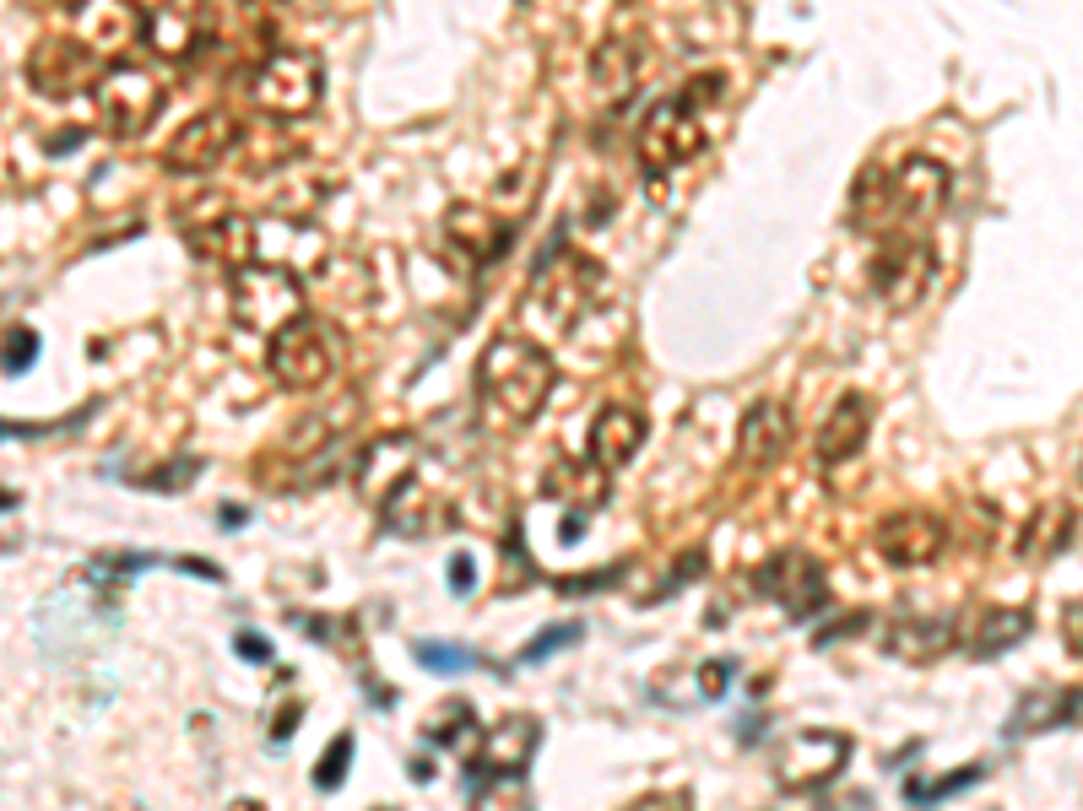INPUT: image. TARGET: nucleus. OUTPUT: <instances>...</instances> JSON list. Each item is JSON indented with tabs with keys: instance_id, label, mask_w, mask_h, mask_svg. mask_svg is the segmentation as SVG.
Segmentation results:
<instances>
[{
	"instance_id": "1",
	"label": "nucleus",
	"mask_w": 1083,
	"mask_h": 811,
	"mask_svg": "<svg viewBox=\"0 0 1083 811\" xmlns=\"http://www.w3.org/2000/svg\"><path fill=\"white\" fill-rule=\"evenodd\" d=\"M721 92H726V77L721 71H705V77H694L683 92H672L662 98L639 130H634V158L639 168L650 173V179H662L672 168H683L688 158H699L709 147V109L721 103Z\"/></svg>"
},
{
	"instance_id": "38",
	"label": "nucleus",
	"mask_w": 1083,
	"mask_h": 811,
	"mask_svg": "<svg viewBox=\"0 0 1083 811\" xmlns=\"http://www.w3.org/2000/svg\"><path fill=\"white\" fill-rule=\"evenodd\" d=\"M624 579V563H613L607 573H590V579H558V590L564 595H580V590H607V584H618Z\"/></svg>"
},
{
	"instance_id": "39",
	"label": "nucleus",
	"mask_w": 1083,
	"mask_h": 811,
	"mask_svg": "<svg viewBox=\"0 0 1083 811\" xmlns=\"http://www.w3.org/2000/svg\"><path fill=\"white\" fill-rule=\"evenodd\" d=\"M624 811H694V801H688L683 790H672V795H639V801L624 807Z\"/></svg>"
},
{
	"instance_id": "18",
	"label": "nucleus",
	"mask_w": 1083,
	"mask_h": 811,
	"mask_svg": "<svg viewBox=\"0 0 1083 811\" xmlns=\"http://www.w3.org/2000/svg\"><path fill=\"white\" fill-rule=\"evenodd\" d=\"M1056 725H1083V688H1041L1024 692L1019 709L1007 714L1002 735L1007 741H1024V735H1045Z\"/></svg>"
},
{
	"instance_id": "25",
	"label": "nucleus",
	"mask_w": 1083,
	"mask_h": 811,
	"mask_svg": "<svg viewBox=\"0 0 1083 811\" xmlns=\"http://www.w3.org/2000/svg\"><path fill=\"white\" fill-rule=\"evenodd\" d=\"M190 249H196V254H207V260H217V266L245 271V266H255V222H250V217H222V222H207V228H196V233H190Z\"/></svg>"
},
{
	"instance_id": "41",
	"label": "nucleus",
	"mask_w": 1083,
	"mask_h": 811,
	"mask_svg": "<svg viewBox=\"0 0 1083 811\" xmlns=\"http://www.w3.org/2000/svg\"><path fill=\"white\" fill-rule=\"evenodd\" d=\"M862 628H867V617L856 611V617H845V622H834V628H824V633H818V649L829 644V639H845V633H862Z\"/></svg>"
},
{
	"instance_id": "15",
	"label": "nucleus",
	"mask_w": 1083,
	"mask_h": 811,
	"mask_svg": "<svg viewBox=\"0 0 1083 811\" xmlns=\"http://www.w3.org/2000/svg\"><path fill=\"white\" fill-rule=\"evenodd\" d=\"M796 439V422H792V406L786 401H758L743 411L737 422V471L753 477V471H769Z\"/></svg>"
},
{
	"instance_id": "11",
	"label": "nucleus",
	"mask_w": 1083,
	"mask_h": 811,
	"mask_svg": "<svg viewBox=\"0 0 1083 811\" xmlns=\"http://www.w3.org/2000/svg\"><path fill=\"white\" fill-rule=\"evenodd\" d=\"M239 136H245V130H239V120H234L228 109H207V114H196L190 124H179V136H168L163 168L168 173H179V179L211 173L217 162L239 147Z\"/></svg>"
},
{
	"instance_id": "23",
	"label": "nucleus",
	"mask_w": 1083,
	"mask_h": 811,
	"mask_svg": "<svg viewBox=\"0 0 1083 811\" xmlns=\"http://www.w3.org/2000/svg\"><path fill=\"white\" fill-rule=\"evenodd\" d=\"M1019 639H1030V611L1024 607H986V611H975V622H970V633H964V654H970V660H997V654H1007Z\"/></svg>"
},
{
	"instance_id": "12",
	"label": "nucleus",
	"mask_w": 1083,
	"mask_h": 811,
	"mask_svg": "<svg viewBox=\"0 0 1083 811\" xmlns=\"http://www.w3.org/2000/svg\"><path fill=\"white\" fill-rule=\"evenodd\" d=\"M211 28H217V17H211L207 6H141V17H136L141 43L158 49L163 60L201 54L211 43Z\"/></svg>"
},
{
	"instance_id": "6",
	"label": "nucleus",
	"mask_w": 1083,
	"mask_h": 811,
	"mask_svg": "<svg viewBox=\"0 0 1083 811\" xmlns=\"http://www.w3.org/2000/svg\"><path fill=\"white\" fill-rule=\"evenodd\" d=\"M163 103H168L163 81L152 71H141V66H115L109 77L98 81V114L109 124V136H120V141L147 136L158 124V114H163Z\"/></svg>"
},
{
	"instance_id": "24",
	"label": "nucleus",
	"mask_w": 1083,
	"mask_h": 811,
	"mask_svg": "<svg viewBox=\"0 0 1083 811\" xmlns=\"http://www.w3.org/2000/svg\"><path fill=\"white\" fill-rule=\"evenodd\" d=\"M954 644V617H894L883 628V649L900 660H932Z\"/></svg>"
},
{
	"instance_id": "43",
	"label": "nucleus",
	"mask_w": 1083,
	"mask_h": 811,
	"mask_svg": "<svg viewBox=\"0 0 1083 811\" xmlns=\"http://www.w3.org/2000/svg\"><path fill=\"white\" fill-rule=\"evenodd\" d=\"M234 811H260V807H234Z\"/></svg>"
},
{
	"instance_id": "20",
	"label": "nucleus",
	"mask_w": 1083,
	"mask_h": 811,
	"mask_svg": "<svg viewBox=\"0 0 1083 811\" xmlns=\"http://www.w3.org/2000/svg\"><path fill=\"white\" fill-rule=\"evenodd\" d=\"M645 71H650V49H645L639 33H613V39L596 43V54H590V77H596V87L607 98L634 92L645 81Z\"/></svg>"
},
{
	"instance_id": "42",
	"label": "nucleus",
	"mask_w": 1083,
	"mask_h": 811,
	"mask_svg": "<svg viewBox=\"0 0 1083 811\" xmlns=\"http://www.w3.org/2000/svg\"><path fill=\"white\" fill-rule=\"evenodd\" d=\"M217 514H222V525H228V530H239L245 520H250V509H239V503H222Z\"/></svg>"
},
{
	"instance_id": "36",
	"label": "nucleus",
	"mask_w": 1083,
	"mask_h": 811,
	"mask_svg": "<svg viewBox=\"0 0 1083 811\" xmlns=\"http://www.w3.org/2000/svg\"><path fill=\"white\" fill-rule=\"evenodd\" d=\"M450 590H456L460 601L477 590V563H471V552H456V558H450Z\"/></svg>"
},
{
	"instance_id": "10",
	"label": "nucleus",
	"mask_w": 1083,
	"mask_h": 811,
	"mask_svg": "<svg viewBox=\"0 0 1083 811\" xmlns=\"http://www.w3.org/2000/svg\"><path fill=\"white\" fill-rule=\"evenodd\" d=\"M851 763V735L839 730H802L775 752V784L781 790H824L834 773Z\"/></svg>"
},
{
	"instance_id": "26",
	"label": "nucleus",
	"mask_w": 1083,
	"mask_h": 811,
	"mask_svg": "<svg viewBox=\"0 0 1083 811\" xmlns=\"http://www.w3.org/2000/svg\"><path fill=\"white\" fill-rule=\"evenodd\" d=\"M1067 541H1073V509H1062V503H1045L1041 514H1035L1030 525L1019 530V558H1030V563H1045V558H1056Z\"/></svg>"
},
{
	"instance_id": "27",
	"label": "nucleus",
	"mask_w": 1083,
	"mask_h": 811,
	"mask_svg": "<svg viewBox=\"0 0 1083 811\" xmlns=\"http://www.w3.org/2000/svg\"><path fill=\"white\" fill-rule=\"evenodd\" d=\"M477 735V709L466 703V698H450V703H439L434 709V720L423 725V741L434 747V752H456Z\"/></svg>"
},
{
	"instance_id": "7",
	"label": "nucleus",
	"mask_w": 1083,
	"mask_h": 811,
	"mask_svg": "<svg viewBox=\"0 0 1083 811\" xmlns=\"http://www.w3.org/2000/svg\"><path fill=\"white\" fill-rule=\"evenodd\" d=\"M753 590L764 601H781L796 622H807V617H818V611L829 607V573L818 568V558H807L796 547L764 558V568L753 573Z\"/></svg>"
},
{
	"instance_id": "2",
	"label": "nucleus",
	"mask_w": 1083,
	"mask_h": 811,
	"mask_svg": "<svg viewBox=\"0 0 1083 811\" xmlns=\"http://www.w3.org/2000/svg\"><path fill=\"white\" fill-rule=\"evenodd\" d=\"M477 396L494 422L526 428L553 396V358L526 336H494L477 358Z\"/></svg>"
},
{
	"instance_id": "16",
	"label": "nucleus",
	"mask_w": 1083,
	"mask_h": 811,
	"mask_svg": "<svg viewBox=\"0 0 1083 811\" xmlns=\"http://www.w3.org/2000/svg\"><path fill=\"white\" fill-rule=\"evenodd\" d=\"M873 547L894 568H921L948 547V525H943L937 514H926V509H900V514L877 520Z\"/></svg>"
},
{
	"instance_id": "33",
	"label": "nucleus",
	"mask_w": 1083,
	"mask_h": 811,
	"mask_svg": "<svg viewBox=\"0 0 1083 811\" xmlns=\"http://www.w3.org/2000/svg\"><path fill=\"white\" fill-rule=\"evenodd\" d=\"M575 639H580V622H558V628H547V633H537L531 644L520 649V660H531V665H537V660H547L553 649L575 644Z\"/></svg>"
},
{
	"instance_id": "3",
	"label": "nucleus",
	"mask_w": 1083,
	"mask_h": 811,
	"mask_svg": "<svg viewBox=\"0 0 1083 811\" xmlns=\"http://www.w3.org/2000/svg\"><path fill=\"white\" fill-rule=\"evenodd\" d=\"M341 352H347V341H341V330H336L331 320H320V314H298L292 324H282V330L271 336L266 368H271V379H277L282 390L309 396V390H320L326 379H336Z\"/></svg>"
},
{
	"instance_id": "32",
	"label": "nucleus",
	"mask_w": 1083,
	"mask_h": 811,
	"mask_svg": "<svg viewBox=\"0 0 1083 811\" xmlns=\"http://www.w3.org/2000/svg\"><path fill=\"white\" fill-rule=\"evenodd\" d=\"M33 363H39V330L11 324L6 330V373H28Z\"/></svg>"
},
{
	"instance_id": "34",
	"label": "nucleus",
	"mask_w": 1083,
	"mask_h": 811,
	"mask_svg": "<svg viewBox=\"0 0 1083 811\" xmlns=\"http://www.w3.org/2000/svg\"><path fill=\"white\" fill-rule=\"evenodd\" d=\"M699 568H705V552H699V547H694V552H688V558H683V563H677V573H667V584H662V590H656V595H650V601H667V595H677V590H683V584H688V579H699Z\"/></svg>"
},
{
	"instance_id": "37",
	"label": "nucleus",
	"mask_w": 1083,
	"mask_h": 811,
	"mask_svg": "<svg viewBox=\"0 0 1083 811\" xmlns=\"http://www.w3.org/2000/svg\"><path fill=\"white\" fill-rule=\"evenodd\" d=\"M234 649H239V654H245L250 665H266V660H271V639H266V633H255V628H239Z\"/></svg>"
},
{
	"instance_id": "13",
	"label": "nucleus",
	"mask_w": 1083,
	"mask_h": 811,
	"mask_svg": "<svg viewBox=\"0 0 1083 811\" xmlns=\"http://www.w3.org/2000/svg\"><path fill=\"white\" fill-rule=\"evenodd\" d=\"M602 287V271L596 260L585 254H564L553 266L537 271V287H531V303H542L537 314H547L553 324H575V314H590V292Z\"/></svg>"
},
{
	"instance_id": "9",
	"label": "nucleus",
	"mask_w": 1083,
	"mask_h": 811,
	"mask_svg": "<svg viewBox=\"0 0 1083 811\" xmlns=\"http://www.w3.org/2000/svg\"><path fill=\"white\" fill-rule=\"evenodd\" d=\"M103 77L109 71H103L98 49L82 39H39L28 54V81L43 98H77L82 87H98Z\"/></svg>"
},
{
	"instance_id": "29",
	"label": "nucleus",
	"mask_w": 1083,
	"mask_h": 811,
	"mask_svg": "<svg viewBox=\"0 0 1083 811\" xmlns=\"http://www.w3.org/2000/svg\"><path fill=\"white\" fill-rule=\"evenodd\" d=\"M413 654H417V665H423V671H434V677H450V671H477V665H483L471 649L439 644V639H417Z\"/></svg>"
},
{
	"instance_id": "44",
	"label": "nucleus",
	"mask_w": 1083,
	"mask_h": 811,
	"mask_svg": "<svg viewBox=\"0 0 1083 811\" xmlns=\"http://www.w3.org/2000/svg\"><path fill=\"white\" fill-rule=\"evenodd\" d=\"M379 811H390V807H379Z\"/></svg>"
},
{
	"instance_id": "35",
	"label": "nucleus",
	"mask_w": 1083,
	"mask_h": 811,
	"mask_svg": "<svg viewBox=\"0 0 1083 811\" xmlns=\"http://www.w3.org/2000/svg\"><path fill=\"white\" fill-rule=\"evenodd\" d=\"M1062 644H1067V649H1073V654L1083 660V595L1062 607Z\"/></svg>"
},
{
	"instance_id": "17",
	"label": "nucleus",
	"mask_w": 1083,
	"mask_h": 811,
	"mask_svg": "<svg viewBox=\"0 0 1083 811\" xmlns=\"http://www.w3.org/2000/svg\"><path fill=\"white\" fill-rule=\"evenodd\" d=\"M542 747V720L537 714H504L499 725L488 730L483 752L466 763V779H488V773H526Z\"/></svg>"
},
{
	"instance_id": "8",
	"label": "nucleus",
	"mask_w": 1083,
	"mask_h": 811,
	"mask_svg": "<svg viewBox=\"0 0 1083 811\" xmlns=\"http://www.w3.org/2000/svg\"><path fill=\"white\" fill-rule=\"evenodd\" d=\"M937 277V249L926 239H894L883 254L873 260V292L894 309V314H905V309H916L921 298H926V287Z\"/></svg>"
},
{
	"instance_id": "5",
	"label": "nucleus",
	"mask_w": 1083,
	"mask_h": 811,
	"mask_svg": "<svg viewBox=\"0 0 1083 811\" xmlns=\"http://www.w3.org/2000/svg\"><path fill=\"white\" fill-rule=\"evenodd\" d=\"M304 314V282L292 277L288 266H245L239 282H234V320L245 330H266L277 336L282 324H292Z\"/></svg>"
},
{
	"instance_id": "31",
	"label": "nucleus",
	"mask_w": 1083,
	"mask_h": 811,
	"mask_svg": "<svg viewBox=\"0 0 1083 811\" xmlns=\"http://www.w3.org/2000/svg\"><path fill=\"white\" fill-rule=\"evenodd\" d=\"M352 752H358V741H352V730H341L331 747H326V758L315 763V784H320V790H341V784H347V769H352Z\"/></svg>"
},
{
	"instance_id": "40",
	"label": "nucleus",
	"mask_w": 1083,
	"mask_h": 811,
	"mask_svg": "<svg viewBox=\"0 0 1083 811\" xmlns=\"http://www.w3.org/2000/svg\"><path fill=\"white\" fill-rule=\"evenodd\" d=\"M726 682H732V665H726V660H709L705 671H699V688H705V698H721V692H726Z\"/></svg>"
},
{
	"instance_id": "30",
	"label": "nucleus",
	"mask_w": 1083,
	"mask_h": 811,
	"mask_svg": "<svg viewBox=\"0 0 1083 811\" xmlns=\"http://www.w3.org/2000/svg\"><path fill=\"white\" fill-rule=\"evenodd\" d=\"M986 773V763H964V769H954V773H943V779H916L905 795L916 801V807H932V801H948V795H958L964 784H975Z\"/></svg>"
},
{
	"instance_id": "4",
	"label": "nucleus",
	"mask_w": 1083,
	"mask_h": 811,
	"mask_svg": "<svg viewBox=\"0 0 1083 811\" xmlns=\"http://www.w3.org/2000/svg\"><path fill=\"white\" fill-rule=\"evenodd\" d=\"M320 92H326V66L315 49H298V43L271 49L250 77V103L266 109L271 120H304L320 103Z\"/></svg>"
},
{
	"instance_id": "21",
	"label": "nucleus",
	"mask_w": 1083,
	"mask_h": 811,
	"mask_svg": "<svg viewBox=\"0 0 1083 811\" xmlns=\"http://www.w3.org/2000/svg\"><path fill=\"white\" fill-rule=\"evenodd\" d=\"M867 433H873V396L851 390L845 401H834V411L824 417V428H818V460L824 465L851 460L856 449L867 444Z\"/></svg>"
},
{
	"instance_id": "28",
	"label": "nucleus",
	"mask_w": 1083,
	"mask_h": 811,
	"mask_svg": "<svg viewBox=\"0 0 1083 811\" xmlns=\"http://www.w3.org/2000/svg\"><path fill=\"white\" fill-rule=\"evenodd\" d=\"M466 784H471V811H531L526 773H488V779H466Z\"/></svg>"
},
{
	"instance_id": "14",
	"label": "nucleus",
	"mask_w": 1083,
	"mask_h": 811,
	"mask_svg": "<svg viewBox=\"0 0 1083 811\" xmlns=\"http://www.w3.org/2000/svg\"><path fill=\"white\" fill-rule=\"evenodd\" d=\"M948 201V168L932 162L926 152L905 158L894 173H888V206H894V228H916V222H932Z\"/></svg>"
},
{
	"instance_id": "19",
	"label": "nucleus",
	"mask_w": 1083,
	"mask_h": 811,
	"mask_svg": "<svg viewBox=\"0 0 1083 811\" xmlns=\"http://www.w3.org/2000/svg\"><path fill=\"white\" fill-rule=\"evenodd\" d=\"M639 444H645V417L634 406L613 401L596 411V422H590V465L618 471V465H628L639 454Z\"/></svg>"
},
{
	"instance_id": "22",
	"label": "nucleus",
	"mask_w": 1083,
	"mask_h": 811,
	"mask_svg": "<svg viewBox=\"0 0 1083 811\" xmlns=\"http://www.w3.org/2000/svg\"><path fill=\"white\" fill-rule=\"evenodd\" d=\"M445 233H450L460 254L477 260V266L499 260L504 249H509V239H515V228L499 222L494 211H483V206H450V211H445Z\"/></svg>"
}]
</instances>
